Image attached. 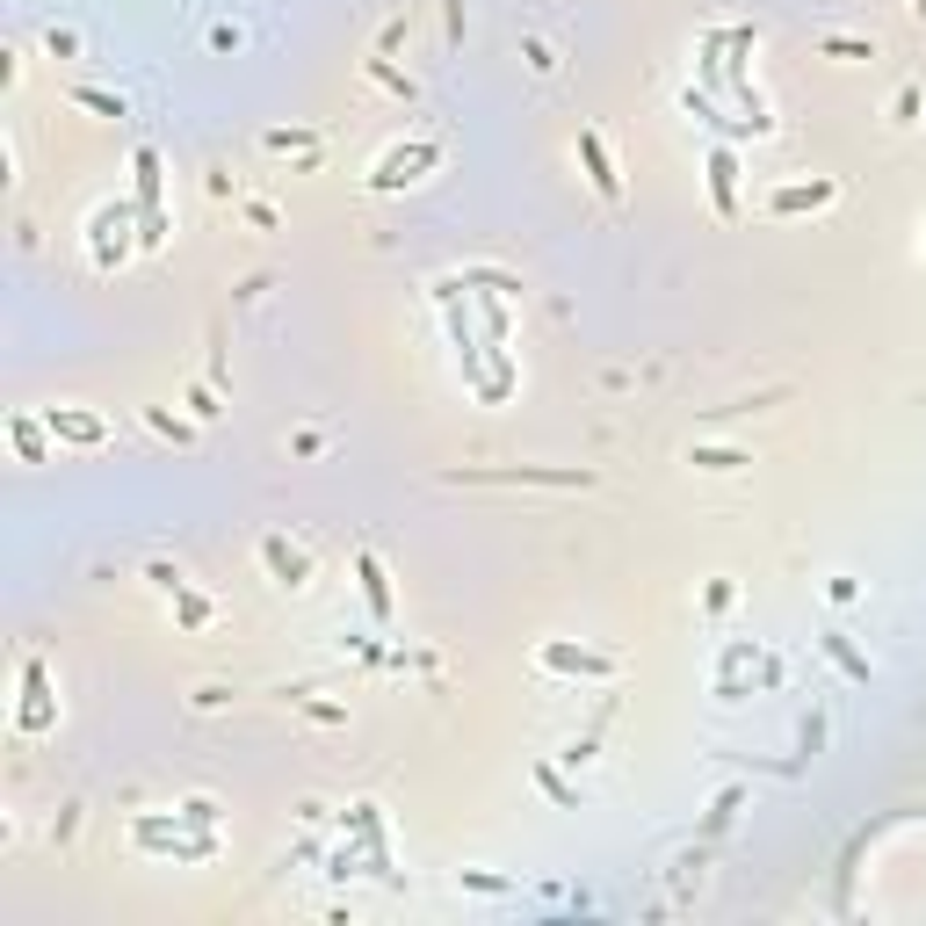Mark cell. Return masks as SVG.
Segmentation results:
<instances>
[{
    "mask_svg": "<svg viewBox=\"0 0 926 926\" xmlns=\"http://www.w3.org/2000/svg\"><path fill=\"white\" fill-rule=\"evenodd\" d=\"M688 463H702V471H738V463H753V456H738V449H688Z\"/></svg>",
    "mask_w": 926,
    "mask_h": 926,
    "instance_id": "obj_9",
    "label": "cell"
},
{
    "mask_svg": "<svg viewBox=\"0 0 926 926\" xmlns=\"http://www.w3.org/2000/svg\"><path fill=\"white\" fill-rule=\"evenodd\" d=\"M51 724V702H44V666L29 659V702H22V731H44Z\"/></svg>",
    "mask_w": 926,
    "mask_h": 926,
    "instance_id": "obj_7",
    "label": "cell"
},
{
    "mask_svg": "<svg viewBox=\"0 0 926 926\" xmlns=\"http://www.w3.org/2000/svg\"><path fill=\"white\" fill-rule=\"evenodd\" d=\"M261 558H268V572H275V586H290V594H297L304 579H312V565H304V558H297V550H290L283 536H268V543H261Z\"/></svg>",
    "mask_w": 926,
    "mask_h": 926,
    "instance_id": "obj_2",
    "label": "cell"
},
{
    "mask_svg": "<svg viewBox=\"0 0 926 926\" xmlns=\"http://www.w3.org/2000/svg\"><path fill=\"white\" fill-rule=\"evenodd\" d=\"M261 145H268V152H290V145H297V152H312L319 138H312V131H268Z\"/></svg>",
    "mask_w": 926,
    "mask_h": 926,
    "instance_id": "obj_12",
    "label": "cell"
},
{
    "mask_svg": "<svg viewBox=\"0 0 926 926\" xmlns=\"http://www.w3.org/2000/svg\"><path fill=\"white\" fill-rule=\"evenodd\" d=\"M818 203H832V181H811V189H775V196H767L775 218H796V210H818Z\"/></svg>",
    "mask_w": 926,
    "mask_h": 926,
    "instance_id": "obj_5",
    "label": "cell"
},
{
    "mask_svg": "<svg viewBox=\"0 0 926 926\" xmlns=\"http://www.w3.org/2000/svg\"><path fill=\"white\" fill-rule=\"evenodd\" d=\"M138 847H167V825H152V818H138ZM174 854H189V861H203V854H210V840H189V847L174 840Z\"/></svg>",
    "mask_w": 926,
    "mask_h": 926,
    "instance_id": "obj_8",
    "label": "cell"
},
{
    "mask_svg": "<svg viewBox=\"0 0 926 926\" xmlns=\"http://www.w3.org/2000/svg\"><path fill=\"white\" fill-rule=\"evenodd\" d=\"M709 189H717V210H731V152L709 160Z\"/></svg>",
    "mask_w": 926,
    "mask_h": 926,
    "instance_id": "obj_11",
    "label": "cell"
},
{
    "mask_svg": "<svg viewBox=\"0 0 926 926\" xmlns=\"http://www.w3.org/2000/svg\"><path fill=\"white\" fill-rule=\"evenodd\" d=\"M435 160H442V145H435V138H420V145H398V152H384V167L369 174V189H406V181H420Z\"/></svg>",
    "mask_w": 926,
    "mask_h": 926,
    "instance_id": "obj_1",
    "label": "cell"
},
{
    "mask_svg": "<svg viewBox=\"0 0 926 926\" xmlns=\"http://www.w3.org/2000/svg\"><path fill=\"white\" fill-rule=\"evenodd\" d=\"M362 594H369V608H391V594H384V572H377V558H362Z\"/></svg>",
    "mask_w": 926,
    "mask_h": 926,
    "instance_id": "obj_10",
    "label": "cell"
},
{
    "mask_svg": "<svg viewBox=\"0 0 926 926\" xmlns=\"http://www.w3.org/2000/svg\"><path fill=\"white\" fill-rule=\"evenodd\" d=\"M543 666H558V673H615V659H601V652H572V644H543Z\"/></svg>",
    "mask_w": 926,
    "mask_h": 926,
    "instance_id": "obj_6",
    "label": "cell"
},
{
    "mask_svg": "<svg viewBox=\"0 0 926 926\" xmlns=\"http://www.w3.org/2000/svg\"><path fill=\"white\" fill-rule=\"evenodd\" d=\"M73 102H80V109H102V116H123V102H109V95H95V87H73Z\"/></svg>",
    "mask_w": 926,
    "mask_h": 926,
    "instance_id": "obj_13",
    "label": "cell"
},
{
    "mask_svg": "<svg viewBox=\"0 0 926 926\" xmlns=\"http://www.w3.org/2000/svg\"><path fill=\"white\" fill-rule=\"evenodd\" d=\"M51 435H58V442L95 449V442H102V420H95V413H73V406H51Z\"/></svg>",
    "mask_w": 926,
    "mask_h": 926,
    "instance_id": "obj_4",
    "label": "cell"
},
{
    "mask_svg": "<svg viewBox=\"0 0 926 926\" xmlns=\"http://www.w3.org/2000/svg\"><path fill=\"white\" fill-rule=\"evenodd\" d=\"M912 8H919V15H926V0H912Z\"/></svg>",
    "mask_w": 926,
    "mask_h": 926,
    "instance_id": "obj_14",
    "label": "cell"
},
{
    "mask_svg": "<svg viewBox=\"0 0 926 926\" xmlns=\"http://www.w3.org/2000/svg\"><path fill=\"white\" fill-rule=\"evenodd\" d=\"M579 160H586V181H594L608 203L623 196V181H615V167H608V152H601V138H594V131H579Z\"/></svg>",
    "mask_w": 926,
    "mask_h": 926,
    "instance_id": "obj_3",
    "label": "cell"
}]
</instances>
